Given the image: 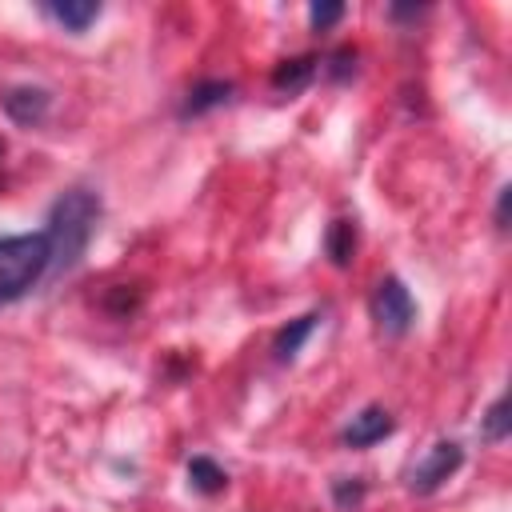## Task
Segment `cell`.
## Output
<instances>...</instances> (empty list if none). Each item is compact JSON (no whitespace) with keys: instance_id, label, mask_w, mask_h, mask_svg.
<instances>
[{"instance_id":"obj_1","label":"cell","mask_w":512,"mask_h":512,"mask_svg":"<svg viewBox=\"0 0 512 512\" xmlns=\"http://www.w3.org/2000/svg\"><path fill=\"white\" fill-rule=\"evenodd\" d=\"M100 224V196L92 188H68L64 196H56V204L48 208V276H64L80 264V256L88 252V240L96 236Z\"/></svg>"},{"instance_id":"obj_2","label":"cell","mask_w":512,"mask_h":512,"mask_svg":"<svg viewBox=\"0 0 512 512\" xmlns=\"http://www.w3.org/2000/svg\"><path fill=\"white\" fill-rule=\"evenodd\" d=\"M48 264H52V252L44 232L0 236V304L28 296L48 276Z\"/></svg>"},{"instance_id":"obj_3","label":"cell","mask_w":512,"mask_h":512,"mask_svg":"<svg viewBox=\"0 0 512 512\" xmlns=\"http://www.w3.org/2000/svg\"><path fill=\"white\" fill-rule=\"evenodd\" d=\"M372 320L384 336H408L416 324V300L400 276H384L372 292Z\"/></svg>"},{"instance_id":"obj_4","label":"cell","mask_w":512,"mask_h":512,"mask_svg":"<svg viewBox=\"0 0 512 512\" xmlns=\"http://www.w3.org/2000/svg\"><path fill=\"white\" fill-rule=\"evenodd\" d=\"M460 464H464V448H460L456 440H436V444L428 448V456L408 472V488H412L416 496H428V492H436L448 476H456Z\"/></svg>"},{"instance_id":"obj_5","label":"cell","mask_w":512,"mask_h":512,"mask_svg":"<svg viewBox=\"0 0 512 512\" xmlns=\"http://www.w3.org/2000/svg\"><path fill=\"white\" fill-rule=\"evenodd\" d=\"M392 428H396L392 412H388V408H380V404H368V408H360V412L344 424L340 440H344V448H372L376 440L392 436Z\"/></svg>"},{"instance_id":"obj_6","label":"cell","mask_w":512,"mask_h":512,"mask_svg":"<svg viewBox=\"0 0 512 512\" xmlns=\"http://www.w3.org/2000/svg\"><path fill=\"white\" fill-rule=\"evenodd\" d=\"M0 104H4L8 120L24 124V128H36L52 108V92L48 88H32V84H16V88H8L0 96Z\"/></svg>"},{"instance_id":"obj_7","label":"cell","mask_w":512,"mask_h":512,"mask_svg":"<svg viewBox=\"0 0 512 512\" xmlns=\"http://www.w3.org/2000/svg\"><path fill=\"white\" fill-rule=\"evenodd\" d=\"M44 12H48L64 32H72V36L88 32V28L100 20V4H96V0H48Z\"/></svg>"},{"instance_id":"obj_8","label":"cell","mask_w":512,"mask_h":512,"mask_svg":"<svg viewBox=\"0 0 512 512\" xmlns=\"http://www.w3.org/2000/svg\"><path fill=\"white\" fill-rule=\"evenodd\" d=\"M228 100H232V84L228 80H200V84L188 88V96L180 104V116L184 120L188 116H204V112H212V108H220Z\"/></svg>"},{"instance_id":"obj_9","label":"cell","mask_w":512,"mask_h":512,"mask_svg":"<svg viewBox=\"0 0 512 512\" xmlns=\"http://www.w3.org/2000/svg\"><path fill=\"white\" fill-rule=\"evenodd\" d=\"M316 312H304V316H296V320H288L280 332H276V340H272V356L280 360V364H288V360H296V352L304 348V340L312 336V328H316Z\"/></svg>"},{"instance_id":"obj_10","label":"cell","mask_w":512,"mask_h":512,"mask_svg":"<svg viewBox=\"0 0 512 512\" xmlns=\"http://www.w3.org/2000/svg\"><path fill=\"white\" fill-rule=\"evenodd\" d=\"M316 56H292V60H280L276 68H272V88L276 92H300V88H308V80L316 76Z\"/></svg>"},{"instance_id":"obj_11","label":"cell","mask_w":512,"mask_h":512,"mask_svg":"<svg viewBox=\"0 0 512 512\" xmlns=\"http://www.w3.org/2000/svg\"><path fill=\"white\" fill-rule=\"evenodd\" d=\"M324 252L336 268H348L356 256V220H332L324 236Z\"/></svg>"},{"instance_id":"obj_12","label":"cell","mask_w":512,"mask_h":512,"mask_svg":"<svg viewBox=\"0 0 512 512\" xmlns=\"http://www.w3.org/2000/svg\"><path fill=\"white\" fill-rule=\"evenodd\" d=\"M188 484H192L196 492H204V496H216V492H224L228 472H224L212 456H192V460H188Z\"/></svg>"},{"instance_id":"obj_13","label":"cell","mask_w":512,"mask_h":512,"mask_svg":"<svg viewBox=\"0 0 512 512\" xmlns=\"http://www.w3.org/2000/svg\"><path fill=\"white\" fill-rule=\"evenodd\" d=\"M508 432H512V404H508V396H500L484 416V440L500 444V440H508Z\"/></svg>"},{"instance_id":"obj_14","label":"cell","mask_w":512,"mask_h":512,"mask_svg":"<svg viewBox=\"0 0 512 512\" xmlns=\"http://www.w3.org/2000/svg\"><path fill=\"white\" fill-rule=\"evenodd\" d=\"M140 300H144V292H140L136 284H116V288H108L104 308H108L112 316H132V312L140 308Z\"/></svg>"},{"instance_id":"obj_15","label":"cell","mask_w":512,"mask_h":512,"mask_svg":"<svg viewBox=\"0 0 512 512\" xmlns=\"http://www.w3.org/2000/svg\"><path fill=\"white\" fill-rule=\"evenodd\" d=\"M332 500H336V508L352 512V508L364 500V480H360V476H336V480H332Z\"/></svg>"},{"instance_id":"obj_16","label":"cell","mask_w":512,"mask_h":512,"mask_svg":"<svg viewBox=\"0 0 512 512\" xmlns=\"http://www.w3.org/2000/svg\"><path fill=\"white\" fill-rule=\"evenodd\" d=\"M340 20H344V4H340V0H316V4L308 8L312 32H328V28L340 24Z\"/></svg>"},{"instance_id":"obj_17","label":"cell","mask_w":512,"mask_h":512,"mask_svg":"<svg viewBox=\"0 0 512 512\" xmlns=\"http://www.w3.org/2000/svg\"><path fill=\"white\" fill-rule=\"evenodd\" d=\"M324 64H328L324 72H328V76H332L336 84H344V80H348V76L356 72V52H352V48H336V52H332V56H328Z\"/></svg>"},{"instance_id":"obj_18","label":"cell","mask_w":512,"mask_h":512,"mask_svg":"<svg viewBox=\"0 0 512 512\" xmlns=\"http://www.w3.org/2000/svg\"><path fill=\"white\" fill-rule=\"evenodd\" d=\"M508 204H512V184H504L496 196V228L500 232H508Z\"/></svg>"},{"instance_id":"obj_19","label":"cell","mask_w":512,"mask_h":512,"mask_svg":"<svg viewBox=\"0 0 512 512\" xmlns=\"http://www.w3.org/2000/svg\"><path fill=\"white\" fill-rule=\"evenodd\" d=\"M420 12H424L420 4H392V8H388L392 20H408V16H420Z\"/></svg>"},{"instance_id":"obj_20","label":"cell","mask_w":512,"mask_h":512,"mask_svg":"<svg viewBox=\"0 0 512 512\" xmlns=\"http://www.w3.org/2000/svg\"><path fill=\"white\" fill-rule=\"evenodd\" d=\"M0 156H4V140H0Z\"/></svg>"}]
</instances>
